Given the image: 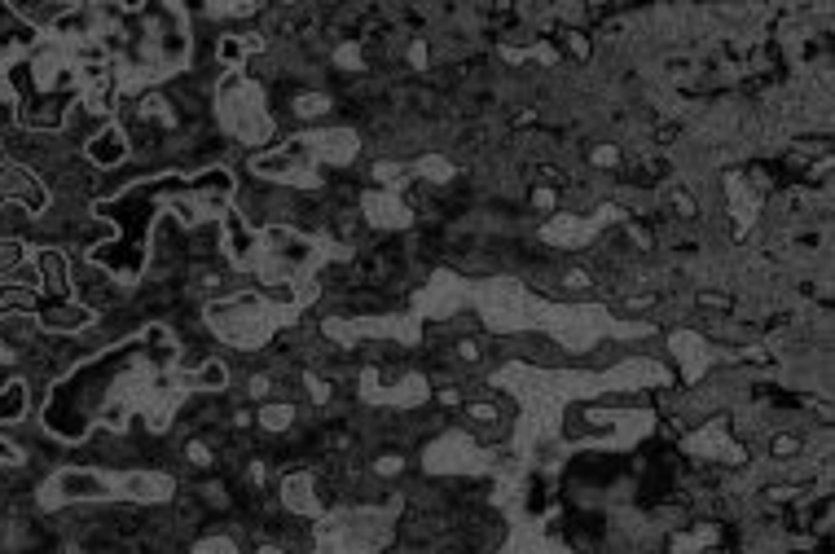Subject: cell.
<instances>
[{
  "mask_svg": "<svg viewBox=\"0 0 835 554\" xmlns=\"http://www.w3.org/2000/svg\"><path fill=\"white\" fill-rule=\"evenodd\" d=\"M58 493L62 497H106L110 484L88 471H66V475H58Z\"/></svg>",
  "mask_w": 835,
  "mask_h": 554,
  "instance_id": "obj_2",
  "label": "cell"
},
{
  "mask_svg": "<svg viewBox=\"0 0 835 554\" xmlns=\"http://www.w3.org/2000/svg\"><path fill=\"white\" fill-rule=\"evenodd\" d=\"M22 405H27V392H22V383H9L5 392H0V418H5V423H14V418H22Z\"/></svg>",
  "mask_w": 835,
  "mask_h": 554,
  "instance_id": "obj_3",
  "label": "cell"
},
{
  "mask_svg": "<svg viewBox=\"0 0 835 554\" xmlns=\"http://www.w3.org/2000/svg\"><path fill=\"white\" fill-rule=\"evenodd\" d=\"M0 462H18V449L5 445V440H0Z\"/></svg>",
  "mask_w": 835,
  "mask_h": 554,
  "instance_id": "obj_4",
  "label": "cell"
},
{
  "mask_svg": "<svg viewBox=\"0 0 835 554\" xmlns=\"http://www.w3.org/2000/svg\"><path fill=\"white\" fill-rule=\"evenodd\" d=\"M88 159H93V163H102V168H119V163L128 159V137H124L119 128L97 132V137L88 141Z\"/></svg>",
  "mask_w": 835,
  "mask_h": 554,
  "instance_id": "obj_1",
  "label": "cell"
}]
</instances>
